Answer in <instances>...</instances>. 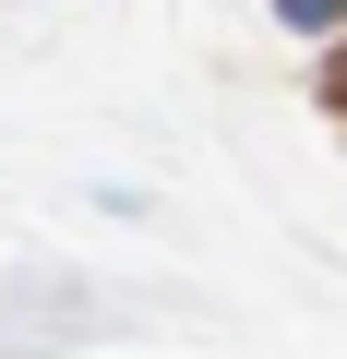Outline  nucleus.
<instances>
[{
  "instance_id": "nucleus-1",
  "label": "nucleus",
  "mask_w": 347,
  "mask_h": 359,
  "mask_svg": "<svg viewBox=\"0 0 347 359\" xmlns=\"http://www.w3.org/2000/svg\"><path fill=\"white\" fill-rule=\"evenodd\" d=\"M275 25H299V36H335V25H347V0H275Z\"/></svg>"
},
{
  "instance_id": "nucleus-2",
  "label": "nucleus",
  "mask_w": 347,
  "mask_h": 359,
  "mask_svg": "<svg viewBox=\"0 0 347 359\" xmlns=\"http://www.w3.org/2000/svg\"><path fill=\"white\" fill-rule=\"evenodd\" d=\"M335 96H347V60H335Z\"/></svg>"
}]
</instances>
